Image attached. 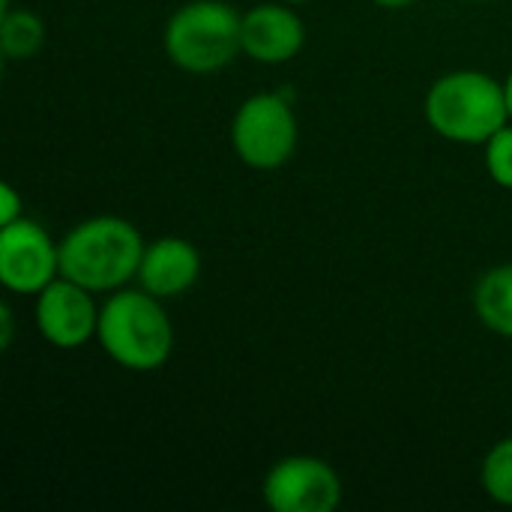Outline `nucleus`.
<instances>
[{
	"mask_svg": "<svg viewBox=\"0 0 512 512\" xmlns=\"http://www.w3.org/2000/svg\"><path fill=\"white\" fill-rule=\"evenodd\" d=\"M144 240L120 216H90L60 240V276L93 294L120 291L138 279Z\"/></svg>",
	"mask_w": 512,
	"mask_h": 512,
	"instance_id": "1",
	"label": "nucleus"
},
{
	"mask_svg": "<svg viewBox=\"0 0 512 512\" xmlns=\"http://www.w3.org/2000/svg\"><path fill=\"white\" fill-rule=\"evenodd\" d=\"M96 339L102 351L129 372H153L174 351V324L159 297L138 288L111 291L99 309Z\"/></svg>",
	"mask_w": 512,
	"mask_h": 512,
	"instance_id": "2",
	"label": "nucleus"
},
{
	"mask_svg": "<svg viewBox=\"0 0 512 512\" xmlns=\"http://www.w3.org/2000/svg\"><path fill=\"white\" fill-rule=\"evenodd\" d=\"M423 111L432 132L456 144H486L501 126L510 123L504 84L477 69L441 75L429 87Z\"/></svg>",
	"mask_w": 512,
	"mask_h": 512,
	"instance_id": "3",
	"label": "nucleus"
},
{
	"mask_svg": "<svg viewBox=\"0 0 512 512\" xmlns=\"http://www.w3.org/2000/svg\"><path fill=\"white\" fill-rule=\"evenodd\" d=\"M162 45L183 72H219L243 51V15L225 0L183 3L168 18Z\"/></svg>",
	"mask_w": 512,
	"mask_h": 512,
	"instance_id": "4",
	"label": "nucleus"
},
{
	"mask_svg": "<svg viewBox=\"0 0 512 512\" xmlns=\"http://www.w3.org/2000/svg\"><path fill=\"white\" fill-rule=\"evenodd\" d=\"M231 147L249 168H282L297 150V117L291 102L279 93L249 96L231 120Z\"/></svg>",
	"mask_w": 512,
	"mask_h": 512,
	"instance_id": "5",
	"label": "nucleus"
},
{
	"mask_svg": "<svg viewBox=\"0 0 512 512\" xmlns=\"http://www.w3.org/2000/svg\"><path fill=\"white\" fill-rule=\"evenodd\" d=\"M60 276V243L51 234L21 216L0 228V282L12 294L36 297Z\"/></svg>",
	"mask_w": 512,
	"mask_h": 512,
	"instance_id": "6",
	"label": "nucleus"
},
{
	"mask_svg": "<svg viewBox=\"0 0 512 512\" xmlns=\"http://www.w3.org/2000/svg\"><path fill=\"white\" fill-rule=\"evenodd\" d=\"M264 501L273 512H333L342 504V480L318 456H285L264 477Z\"/></svg>",
	"mask_w": 512,
	"mask_h": 512,
	"instance_id": "7",
	"label": "nucleus"
},
{
	"mask_svg": "<svg viewBox=\"0 0 512 512\" xmlns=\"http://www.w3.org/2000/svg\"><path fill=\"white\" fill-rule=\"evenodd\" d=\"M96 294L87 291L84 285L57 276L51 285H45L36 294V306H33V318H36V330L39 336L60 348V351H75L81 345H87L96 336L99 327V309Z\"/></svg>",
	"mask_w": 512,
	"mask_h": 512,
	"instance_id": "8",
	"label": "nucleus"
},
{
	"mask_svg": "<svg viewBox=\"0 0 512 512\" xmlns=\"http://www.w3.org/2000/svg\"><path fill=\"white\" fill-rule=\"evenodd\" d=\"M306 42V24L291 3H261L243 15V54L264 66L288 63Z\"/></svg>",
	"mask_w": 512,
	"mask_h": 512,
	"instance_id": "9",
	"label": "nucleus"
},
{
	"mask_svg": "<svg viewBox=\"0 0 512 512\" xmlns=\"http://www.w3.org/2000/svg\"><path fill=\"white\" fill-rule=\"evenodd\" d=\"M201 276V255L183 237H159L144 246L138 285L159 300L186 294Z\"/></svg>",
	"mask_w": 512,
	"mask_h": 512,
	"instance_id": "10",
	"label": "nucleus"
},
{
	"mask_svg": "<svg viewBox=\"0 0 512 512\" xmlns=\"http://www.w3.org/2000/svg\"><path fill=\"white\" fill-rule=\"evenodd\" d=\"M474 312L483 327L512 339V261L483 273L474 288Z\"/></svg>",
	"mask_w": 512,
	"mask_h": 512,
	"instance_id": "11",
	"label": "nucleus"
},
{
	"mask_svg": "<svg viewBox=\"0 0 512 512\" xmlns=\"http://www.w3.org/2000/svg\"><path fill=\"white\" fill-rule=\"evenodd\" d=\"M45 45V21L33 9H6L0 18V51L6 60H30Z\"/></svg>",
	"mask_w": 512,
	"mask_h": 512,
	"instance_id": "12",
	"label": "nucleus"
},
{
	"mask_svg": "<svg viewBox=\"0 0 512 512\" xmlns=\"http://www.w3.org/2000/svg\"><path fill=\"white\" fill-rule=\"evenodd\" d=\"M480 480H483V489L486 495L501 504V507H512V435L498 441L486 459H483V468H480Z\"/></svg>",
	"mask_w": 512,
	"mask_h": 512,
	"instance_id": "13",
	"label": "nucleus"
},
{
	"mask_svg": "<svg viewBox=\"0 0 512 512\" xmlns=\"http://www.w3.org/2000/svg\"><path fill=\"white\" fill-rule=\"evenodd\" d=\"M486 171L489 177L504 186L512 189V126H501L489 141H486Z\"/></svg>",
	"mask_w": 512,
	"mask_h": 512,
	"instance_id": "14",
	"label": "nucleus"
},
{
	"mask_svg": "<svg viewBox=\"0 0 512 512\" xmlns=\"http://www.w3.org/2000/svg\"><path fill=\"white\" fill-rule=\"evenodd\" d=\"M24 213H21V195L9 186V183H3L0 186V228L3 225H12L15 219H21Z\"/></svg>",
	"mask_w": 512,
	"mask_h": 512,
	"instance_id": "15",
	"label": "nucleus"
},
{
	"mask_svg": "<svg viewBox=\"0 0 512 512\" xmlns=\"http://www.w3.org/2000/svg\"><path fill=\"white\" fill-rule=\"evenodd\" d=\"M0 327H3L0 348H9V342H12V312H9V306H0Z\"/></svg>",
	"mask_w": 512,
	"mask_h": 512,
	"instance_id": "16",
	"label": "nucleus"
},
{
	"mask_svg": "<svg viewBox=\"0 0 512 512\" xmlns=\"http://www.w3.org/2000/svg\"><path fill=\"white\" fill-rule=\"evenodd\" d=\"M372 3H378L381 9H405V6H411L414 0H372Z\"/></svg>",
	"mask_w": 512,
	"mask_h": 512,
	"instance_id": "17",
	"label": "nucleus"
},
{
	"mask_svg": "<svg viewBox=\"0 0 512 512\" xmlns=\"http://www.w3.org/2000/svg\"><path fill=\"white\" fill-rule=\"evenodd\" d=\"M504 93H507V108H510V120H512V69H510V75H507V81H504Z\"/></svg>",
	"mask_w": 512,
	"mask_h": 512,
	"instance_id": "18",
	"label": "nucleus"
},
{
	"mask_svg": "<svg viewBox=\"0 0 512 512\" xmlns=\"http://www.w3.org/2000/svg\"><path fill=\"white\" fill-rule=\"evenodd\" d=\"M282 3H291V6H300V3H309V0H282Z\"/></svg>",
	"mask_w": 512,
	"mask_h": 512,
	"instance_id": "19",
	"label": "nucleus"
}]
</instances>
